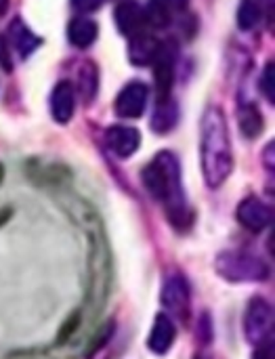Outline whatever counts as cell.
I'll list each match as a JSON object with an SVG mask.
<instances>
[{
    "label": "cell",
    "instance_id": "obj_1",
    "mask_svg": "<svg viewBox=\"0 0 275 359\" xmlns=\"http://www.w3.org/2000/svg\"><path fill=\"white\" fill-rule=\"evenodd\" d=\"M61 191V206L74 225L82 231L86 244V280H84V303L80 307L84 322H93L101 316L103 307L107 305L114 280V261H112V246L107 240L105 225L99 212L80 196Z\"/></svg>",
    "mask_w": 275,
    "mask_h": 359
},
{
    "label": "cell",
    "instance_id": "obj_2",
    "mask_svg": "<svg viewBox=\"0 0 275 359\" xmlns=\"http://www.w3.org/2000/svg\"><path fill=\"white\" fill-rule=\"evenodd\" d=\"M143 185L147 194L164 208L168 223L177 231H187L194 225V212L181 183V166L173 154L162 151L147 164L143 170Z\"/></svg>",
    "mask_w": 275,
    "mask_h": 359
},
{
    "label": "cell",
    "instance_id": "obj_3",
    "mask_svg": "<svg viewBox=\"0 0 275 359\" xmlns=\"http://www.w3.org/2000/svg\"><path fill=\"white\" fill-rule=\"evenodd\" d=\"M234 170L232 141L221 109H208L202 122V172L210 189L221 187Z\"/></svg>",
    "mask_w": 275,
    "mask_h": 359
},
{
    "label": "cell",
    "instance_id": "obj_4",
    "mask_svg": "<svg viewBox=\"0 0 275 359\" xmlns=\"http://www.w3.org/2000/svg\"><path fill=\"white\" fill-rule=\"evenodd\" d=\"M215 271L234 284L244 282H265L269 278V267L263 259L248 250H223L215 259Z\"/></svg>",
    "mask_w": 275,
    "mask_h": 359
},
{
    "label": "cell",
    "instance_id": "obj_5",
    "mask_svg": "<svg viewBox=\"0 0 275 359\" xmlns=\"http://www.w3.org/2000/svg\"><path fill=\"white\" fill-rule=\"evenodd\" d=\"M244 337L250 345L274 339V307L263 297H253L244 311Z\"/></svg>",
    "mask_w": 275,
    "mask_h": 359
},
{
    "label": "cell",
    "instance_id": "obj_6",
    "mask_svg": "<svg viewBox=\"0 0 275 359\" xmlns=\"http://www.w3.org/2000/svg\"><path fill=\"white\" fill-rule=\"evenodd\" d=\"M162 307L166 313L177 318L179 322H187L192 316V286L183 273H175L164 282L162 294H160Z\"/></svg>",
    "mask_w": 275,
    "mask_h": 359
},
{
    "label": "cell",
    "instance_id": "obj_7",
    "mask_svg": "<svg viewBox=\"0 0 275 359\" xmlns=\"http://www.w3.org/2000/svg\"><path fill=\"white\" fill-rule=\"evenodd\" d=\"M238 221L244 229L253 233H263L274 223V212L263 200H259L257 196H248L238 206Z\"/></svg>",
    "mask_w": 275,
    "mask_h": 359
},
{
    "label": "cell",
    "instance_id": "obj_8",
    "mask_svg": "<svg viewBox=\"0 0 275 359\" xmlns=\"http://www.w3.org/2000/svg\"><path fill=\"white\" fill-rule=\"evenodd\" d=\"M25 172L36 185L48 187V189H55V191L65 189V185L72 179L69 170L63 164H55V162L53 164H42L38 160H32L29 164H25Z\"/></svg>",
    "mask_w": 275,
    "mask_h": 359
},
{
    "label": "cell",
    "instance_id": "obj_9",
    "mask_svg": "<svg viewBox=\"0 0 275 359\" xmlns=\"http://www.w3.org/2000/svg\"><path fill=\"white\" fill-rule=\"evenodd\" d=\"M177 339V324L173 322V318L168 313H158L147 339V347L152 353L156 355H166Z\"/></svg>",
    "mask_w": 275,
    "mask_h": 359
},
{
    "label": "cell",
    "instance_id": "obj_10",
    "mask_svg": "<svg viewBox=\"0 0 275 359\" xmlns=\"http://www.w3.org/2000/svg\"><path fill=\"white\" fill-rule=\"evenodd\" d=\"M107 145L118 158H128L139 147V133L126 126H114L107 130Z\"/></svg>",
    "mask_w": 275,
    "mask_h": 359
},
{
    "label": "cell",
    "instance_id": "obj_11",
    "mask_svg": "<svg viewBox=\"0 0 275 359\" xmlns=\"http://www.w3.org/2000/svg\"><path fill=\"white\" fill-rule=\"evenodd\" d=\"M53 114H55V120L57 122H67L69 120V116H72V105H74V101H72V95H69V86H59L57 88V93H55V97H53Z\"/></svg>",
    "mask_w": 275,
    "mask_h": 359
},
{
    "label": "cell",
    "instance_id": "obj_12",
    "mask_svg": "<svg viewBox=\"0 0 275 359\" xmlns=\"http://www.w3.org/2000/svg\"><path fill=\"white\" fill-rule=\"evenodd\" d=\"M196 334H198V339H200L202 345H208L213 341V326H210V318L206 313L200 318L198 328H196Z\"/></svg>",
    "mask_w": 275,
    "mask_h": 359
},
{
    "label": "cell",
    "instance_id": "obj_13",
    "mask_svg": "<svg viewBox=\"0 0 275 359\" xmlns=\"http://www.w3.org/2000/svg\"><path fill=\"white\" fill-rule=\"evenodd\" d=\"M253 359H275L274 339H269V341L257 345V349H255V353H253Z\"/></svg>",
    "mask_w": 275,
    "mask_h": 359
},
{
    "label": "cell",
    "instance_id": "obj_14",
    "mask_svg": "<svg viewBox=\"0 0 275 359\" xmlns=\"http://www.w3.org/2000/svg\"><path fill=\"white\" fill-rule=\"evenodd\" d=\"M13 217V208L11 206H4V208H0V227L8 221Z\"/></svg>",
    "mask_w": 275,
    "mask_h": 359
},
{
    "label": "cell",
    "instance_id": "obj_15",
    "mask_svg": "<svg viewBox=\"0 0 275 359\" xmlns=\"http://www.w3.org/2000/svg\"><path fill=\"white\" fill-rule=\"evenodd\" d=\"M2 179H4V166L0 164V183H2Z\"/></svg>",
    "mask_w": 275,
    "mask_h": 359
},
{
    "label": "cell",
    "instance_id": "obj_16",
    "mask_svg": "<svg viewBox=\"0 0 275 359\" xmlns=\"http://www.w3.org/2000/svg\"><path fill=\"white\" fill-rule=\"evenodd\" d=\"M194 359H206V358H202V355H198V358H194Z\"/></svg>",
    "mask_w": 275,
    "mask_h": 359
}]
</instances>
